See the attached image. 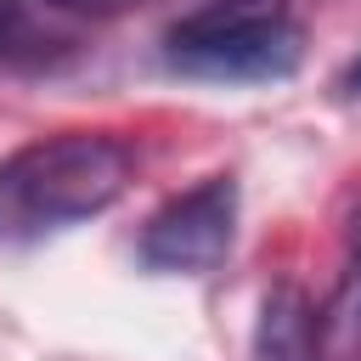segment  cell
I'll list each match as a JSON object with an SVG mask.
<instances>
[{
	"instance_id": "obj_1",
	"label": "cell",
	"mask_w": 361,
	"mask_h": 361,
	"mask_svg": "<svg viewBox=\"0 0 361 361\" xmlns=\"http://www.w3.org/2000/svg\"><path fill=\"white\" fill-rule=\"evenodd\" d=\"M135 158L118 135L62 130L0 164V248L56 237L124 197Z\"/></svg>"
},
{
	"instance_id": "obj_2",
	"label": "cell",
	"mask_w": 361,
	"mask_h": 361,
	"mask_svg": "<svg viewBox=\"0 0 361 361\" xmlns=\"http://www.w3.org/2000/svg\"><path fill=\"white\" fill-rule=\"evenodd\" d=\"M175 73L214 85H271L305 56V28L288 0H203L169 28L164 45Z\"/></svg>"
},
{
	"instance_id": "obj_3",
	"label": "cell",
	"mask_w": 361,
	"mask_h": 361,
	"mask_svg": "<svg viewBox=\"0 0 361 361\" xmlns=\"http://www.w3.org/2000/svg\"><path fill=\"white\" fill-rule=\"evenodd\" d=\"M231 237H237V180L231 175H209L192 192L169 197L147 220L141 259L152 271H169V276H197V271L226 259Z\"/></svg>"
},
{
	"instance_id": "obj_4",
	"label": "cell",
	"mask_w": 361,
	"mask_h": 361,
	"mask_svg": "<svg viewBox=\"0 0 361 361\" xmlns=\"http://www.w3.org/2000/svg\"><path fill=\"white\" fill-rule=\"evenodd\" d=\"M73 56V34L56 23L39 0H0V68L11 73H45Z\"/></svg>"
},
{
	"instance_id": "obj_5",
	"label": "cell",
	"mask_w": 361,
	"mask_h": 361,
	"mask_svg": "<svg viewBox=\"0 0 361 361\" xmlns=\"http://www.w3.org/2000/svg\"><path fill=\"white\" fill-rule=\"evenodd\" d=\"M316 355H322V322L310 299L293 282L271 288L254 327V361H316Z\"/></svg>"
},
{
	"instance_id": "obj_6",
	"label": "cell",
	"mask_w": 361,
	"mask_h": 361,
	"mask_svg": "<svg viewBox=\"0 0 361 361\" xmlns=\"http://www.w3.org/2000/svg\"><path fill=\"white\" fill-rule=\"evenodd\" d=\"M322 333L333 344H361V237H355V259H350V271L333 293V310H327Z\"/></svg>"
},
{
	"instance_id": "obj_7",
	"label": "cell",
	"mask_w": 361,
	"mask_h": 361,
	"mask_svg": "<svg viewBox=\"0 0 361 361\" xmlns=\"http://www.w3.org/2000/svg\"><path fill=\"white\" fill-rule=\"evenodd\" d=\"M39 6H51L56 17H118V11H135L147 0H39Z\"/></svg>"
}]
</instances>
